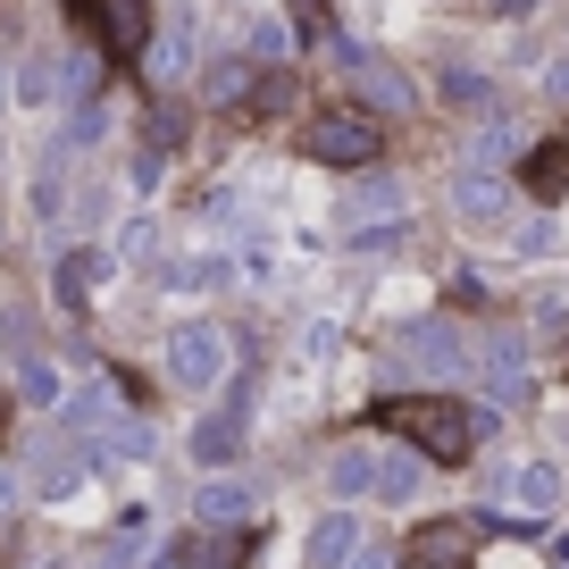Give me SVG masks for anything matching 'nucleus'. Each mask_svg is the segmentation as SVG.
<instances>
[{"mask_svg": "<svg viewBox=\"0 0 569 569\" xmlns=\"http://www.w3.org/2000/svg\"><path fill=\"white\" fill-rule=\"evenodd\" d=\"M377 427H402L427 461H469V452L495 436V402L461 410L452 393H393V402H377Z\"/></svg>", "mask_w": 569, "mask_h": 569, "instance_id": "obj_1", "label": "nucleus"}, {"mask_svg": "<svg viewBox=\"0 0 569 569\" xmlns=\"http://www.w3.org/2000/svg\"><path fill=\"white\" fill-rule=\"evenodd\" d=\"M234 377V336L218 319H184L168 336V386L177 393H218Z\"/></svg>", "mask_w": 569, "mask_h": 569, "instance_id": "obj_2", "label": "nucleus"}, {"mask_svg": "<svg viewBox=\"0 0 569 569\" xmlns=\"http://www.w3.org/2000/svg\"><path fill=\"white\" fill-rule=\"evenodd\" d=\"M402 210H410V193H402V177H386V168H352V193L336 201V218L343 227H352V243H393V234H402Z\"/></svg>", "mask_w": 569, "mask_h": 569, "instance_id": "obj_3", "label": "nucleus"}, {"mask_svg": "<svg viewBox=\"0 0 569 569\" xmlns=\"http://www.w3.org/2000/svg\"><path fill=\"white\" fill-rule=\"evenodd\" d=\"M377 151H386V126H377L369 109L336 101V109H319V118H310V160H327V168H369Z\"/></svg>", "mask_w": 569, "mask_h": 569, "instance_id": "obj_4", "label": "nucleus"}, {"mask_svg": "<svg viewBox=\"0 0 569 569\" xmlns=\"http://www.w3.org/2000/svg\"><path fill=\"white\" fill-rule=\"evenodd\" d=\"M68 26H92L118 59H142V42H151V9L142 0H68Z\"/></svg>", "mask_w": 569, "mask_h": 569, "instance_id": "obj_5", "label": "nucleus"}, {"mask_svg": "<svg viewBox=\"0 0 569 569\" xmlns=\"http://www.w3.org/2000/svg\"><path fill=\"white\" fill-rule=\"evenodd\" d=\"M92 486V452L76 445V436H42L34 445V495L42 502H76Z\"/></svg>", "mask_w": 569, "mask_h": 569, "instance_id": "obj_6", "label": "nucleus"}, {"mask_svg": "<svg viewBox=\"0 0 569 569\" xmlns=\"http://www.w3.org/2000/svg\"><path fill=\"white\" fill-rule=\"evenodd\" d=\"M193 59H201V18H193V9H184V18H168V26H151V42H142V68H151V84H177Z\"/></svg>", "mask_w": 569, "mask_h": 569, "instance_id": "obj_7", "label": "nucleus"}, {"mask_svg": "<svg viewBox=\"0 0 569 569\" xmlns=\"http://www.w3.org/2000/svg\"><path fill=\"white\" fill-rule=\"evenodd\" d=\"M469 552H478V519H427L410 536V561L419 569H469Z\"/></svg>", "mask_w": 569, "mask_h": 569, "instance_id": "obj_8", "label": "nucleus"}, {"mask_svg": "<svg viewBox=\"0 0 569 569\" xmlns=\"http://www.w3.org/2000/svg\"><path fill=\"white\" fill-rule=\"evenodd\" d=\"M243 552H251V519H210V536H193V545L177 536V552H168V561H193V569H243Z\"/></svg>", "mask_w": 569, "mask_h": 569, "instance_id": "obj_9", "label": "nucleus"}, {"mask_svg": "<svg viewBox=\"0 0 569 569\" xmlns=\"http://www.w3.org/2000/svg\"><path fill=\"white\" fill-rule=\"evenodd\" d=\"M478 377H486V393H495V410L519 402V393H528V343H519V336H486Z\"/></svg>", "mask_w": 569, "mask_h": 569, "instance_id": "obj_10", "label": "nucleus"}, {"mask_svg": "<svg viewBox=\"0 0 569 569\" xmlns=\"http://www.w3.org/2000/svg\"><path fill=\"white\" fill-rule=\"evenodd\" d=\"M502 502H511L519 519H545V511H561V469H552V461H519L511 478H502Z\"/></svg>", "mask_w": 569, "mask_h": 569, "instance_id": "obj_11", "label": "nucleus"}, {"mask_svg": "<svg viewBox=\"0 0 569 569\" xmlns=\"http://www.w3.org/2000/svg\"><path fill=\"white\" fill-rule=\"evenodd\" d=\"M118 419H126V393L118 386H84V393L59 402V427H68V436H109Z\"/></svg>", "mask_w": 569, "mask_h": 569, "instance_id": "obj_12", "label": "nucleus"}, {"mask_svg": "<svg viewBox=\"0 0 569 569\" xmlns=\"http://www.w3.org/2000/svg\"><path fill=\"white\" fill-rule=\"evenodd\" d=\"M109 268H118V251H59V277H51V293H59L68 310H84V293L109 277Z\"/></svg>", "mask_w": 569, "mask_h": 569, "instance_id": "obj_13", "label": "nucleus"}, {"mask_svg": "<svg viewBox=\"0 0 569 569\" xmlns=\"http://www.w3.org/2000/svg\"><path fill=\"white\" fill-rule=\"evenodd\" d=\"M360 536H369V528H360V519L352 511H327L319 519V528H310V569H343V561H352V545H360Z\"/></svg>", "mask_w": 569, "mask_h": 569, "instance_id": "obj_14", "label": "nucleus"}, {"mask_svg": "<svg viewBox=\"0 0 569 569\" xmlns=\"http://www.w3.org/2000/svg\"><path fill=\"white\" fill-rule=\"evenodd\" d=\"M193 511L201 519H260V486H251V478H210L193 495Z\"/></svg>", "mask_w": 569, "mask_h": 569, "instance_id": "obj_15", "label": "nucleus"}, {"mask_svg": "<svg viewBox=\"0 0 569 569\" xmlns=\"http://www.w3.org/2000/svg\"><path fill=\"white\" fill-rule=\"evenodd\" d=\"M452 210H461V218H478V227H495V218L511 210V193H502V184L486 177V168H469V177H452Z\"/></svg>", "mask_w": 569, "mask_h": 569, "instance_id": "obj_16", "label": "nucleus"}, {"mask_svg": "<svg viewBox=\"0 0 569 569\" xmlns=\"http://www.w3.org/2000/svg\"><path fill=\"white\" fill-rule=\"evenodd\" d=\"M9 101L26 109H59V51H34L18 76H9Z\"/></svg>", "mask_w": 569, "mask_h": 569, "instance_id": "obj_17", "label": "nucleus"}, {"mask_svg": "<svg viewBox=\"0 0 569 569\" xmlns=\"http://www.w3.org/2000/svg\"><path fill=\"white\" fill-rule=\"evenodd\" d=\"M234 452H243V419H234V410H218V419L193 427V461H201V469H227Z\"/></svg>", "mask_w": 569, "mask_h": 569, "instance_id": "obj_18", "label": "nucleus"}, {"mask_svg": "<svg viewBox=\"0 0 569 569\" xmlns=\"http://www.w3.org/2000/svg\"><path fill=\"white\" fill-rule=\"evenodd\" d=\"M402 352H419V369H461V336H452L445 319H427L402 336Z\"/></svg>", "mask_w": 569, "mask_h": 569, "instance_id": "obj_19", "label": "nucleus"}, {"mask_svg": "<svg viewBox=\"0 0 569 569\" xmlns=\"http://www.w3.org/2000/svg\"><path fill=\"white\" fill-rule=\"evenodd\" d=\"M327 495H343V502L377 495V452H336L327 461Z\"/></svg>", "mask_w": 569, "mask_h": 569, "instance_id": "obj_20", "label": "nucleus"}, {"mask_svg": "<svg viewBox=\"0 0 569 569\" xmlns=\"http://www.w3.org/2000/svg\"><path fill=\"white\" fill-rule=\"evenodd\" d=\"M92 92H101V59L92 51H59V109L92 101Z\"/></svg>", "mask_w": 569, "mask_h": 569, "instance_id": "obj_21", "label": "nucleus"}, {"mask_svg": "<svg viewBox=\"0 0 569 569\" xmlns=\"http://www.w3.org/2000/svg\"><path fill=\"white\" fill-rule=\"evenodd\" d=\"M234 277V260H218V251H201V260H177L168 268V293H218V284Z\"/></svg>", "mask_w": 569, "mask_h": 569, "instance_id": "obj_22", "label": "nucleus"}, {"mask_svg": "<svg viewBox=\"0 0 569 569\" xmlns=\"http://www.w3.org/2000/svg\"><path fill=\"white\" fill-rule=\"evenodd\" d=\"M284 42H293V34H284V18H277V9H251V18H243V51L260 59V68H277V59H284Z\"/></svg>", "mask_w": 569, "mask_h": 569, "instance_id": "obj_23", "label": "nucleus"}, {"mask_svg": "<svg viewBox=\"0 0 569 569\" xmlns=\"http://www.w3.org/2000/svg\"><path fill=\"white\" fill-rule=\"evenodd\" d=\"M377 495H386V502L419 495V452H377Z\"/></svg>", "mask_w": 569, "mask_h": 569, "instance_id": "obj_24", "label": "nucleus"}, {"mask_svg": "<svg viewBox=\"0 0 569 569\" xmlns=\"http://www.w3.org/2000/svg\"><path fill=\"white\" fill-rule=\"evenodd\" d=\"M561 184H569V151H561V142H545V151H528V193H536V201H552V193H561Z\"/></svg>", "mask_w": 569, "mask_h": 569, "instance_id": "obj_25", "label": "nucleus"}, {"mask_svg": "<svg viewBox=\"0 0 569 569\" xmlns=\"http://www.w3.org/2000/svg\"><path fill=\"white\" fill-rule=\"evenodd\" d=\"M352 76H360V84H369V101H386V109H410V84H402V76H393V68H377L369 51L352 59Z\"/></svg>", "mask_w": 569, "mask_h": 569, "instance_id": "obj_26", "label": "nucleus"}, {"mask_svg": "<svg viewBox=\"0 0 569 569\" xmlns=\"http://www.w3.org/2000/svg\"><path fill=\"white\" fill-rule=\"evenodd\" d=\"M201 92H210V101H243V92H251V51L243 59H218V68L201 76Z\"/></svg>", "mask_w": 569, "mask_h": 569, "instance_id": "obj_27", "label": "nucleus"}, {"mask_svg": "<svg viewBox=\"0 0 569 569\" xmlns=\"http://www.w3.org/2000/svg\"><path fill=\"white\" fill-rule=\"evenodd\" d=\"M18 386H26V402H68V377H59L51 360H26Z\"/></svg>", "mask_w": 569, "mask_h": 569, "instance_id": "obj_28", "label": "nucleus"}, {"mask_svg": "<svg viewBox=\"0 0 569 569\" xmlns=\"http://www.w3.org/2000/svg\"><path fill=\"white\" fill-rule=\"evenodd\" d=\"M445 101H452V109H486V101H495V84L461 68V76H445Z\"/></svg>", "mask_w": 569, "mask_h": 569, "instance_id": "obj_29", "label": "nucleus"}, {"mask_svg": "<svg viewBox=\"0 0 569 569\" xmlns=\"http://www.w3.org/2000/svg\"><path fill=\"white\" fill-rule=\"evenodd\" d=\"M502 151H511V126H486V134L469 142V168H495Z\"/></svg>", "mask_w": 569, "mask_h": 569, "instance_id": "obj_30", "label": "nucleus"}, {"mask_svg": "<svg viewBox=\"0 0 569 569\" xmlns=\"http://www.w3.org/2000/svg\"><path fill=\"white\" fill-rule=\"evenodd\" d=\"M109 452H134V461H142V452H151V436H142L134 419H118V427H109Z\"/></svg>", "mask_w": 569, "mask_h": 569, "instance_id": "obj_31", "label": "nucleus"}, {"mask_svg": "<svg viewBox=\"0 0 569 569\" xmlns=\"http://www.w3.org/2000/svg\"><path fill=\"white\" fill-rule=\"evenodd\" d=\"M343 569H393V552H386V545H369V536H360V545H352V561H343Z\"/></svg>", "mask_w": 569, "mask_h": 569, "instance_id": "obj_32", "label": "nucleus"}, {"mask_svg": "<svg viewBox=\"0 0 569 569\" xmlns=\"http://www.w3.org/2000/svg\"><path fill=\"white\" fill-rule=\"evenodd\" d=\"M545 92H552V101H569V59H552V68H545Z\"/></svg>", "mask_w": 569, "mask_h": 569, "instance_id": "obj_33", "label": "nucleus"}, {"mask_svg": "<svg viewBox=\"0 0 569 569\" xmlns=\"http://www.w3.org/2000/svg\"><path fill=\"white\" fill-rule=\"evenodd\" d=\"M18 511V478H9V469H0V519Z\"/></svg>", "mask_w": 569, "mask_h": 569, "instance_id": "obj_34", "label": "nucleus"}, {"mask_svg": "<svg viewBox=\"0 0 569 569\" xmlns=\"http://www.w3.org/2000/svg\"><path fill=\"white\" fill-rule=\"evenodd\" d=\"M495 9H502V18H528V9H536V0H495Z\"/></svg>", "mask_w": 569, "mask_h": 569, "instance_id": "obj_35", "label": "nucleus"}, {"mask_svg": "<svg viewBox=\"0 0 569 569\" xmlns=\"http://www.w3.org/2000/svg\"><path fill=\"white\" fill-rule=\"evenodd\" d=\"M0 109H9V68H0Z\"/></svg>", "mask_w": 569, "mask_h": 569, "instance_id": "obj_36", "label": "nucleus"}, {"mask_svg": "<svg viewBox=\"0 0 569 569\" xmlns=\"http://www.w3.org/2000/svg\"><path fill=\"white\" fill-rule=\"evenodd\" d=\"M92 569H126V561H92Z\"/></svg>", "mask_w": 569, "mask_h": 569, "instance_id": "obj_37", "label": "nucleus"}]
</instances>
